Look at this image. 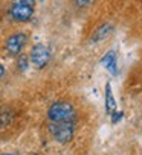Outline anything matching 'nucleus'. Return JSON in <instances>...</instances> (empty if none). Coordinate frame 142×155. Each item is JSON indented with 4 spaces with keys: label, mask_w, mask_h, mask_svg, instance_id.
Returning <instances> with one entry per match:
<instances>
[{
    "label": "nucleus",
    "mask_w": 142,
    "mask_h": 155,
    "mask_svg": "<svg viewBox=\"0 0 142 155\" xmlns=\"http://www.w3.org/2000/svg\"><path fill=\"white\" fill-rule=\"evenodd\" d=\"M49 122H77V111L69 102H55L47 110Z\"/></svg>",
    "instance_id": "f257e3e1"
},
{
    "label": "nucleus",
    "mask_w": 142,
    "mask_h": 155,
    "mask_svg": "<svg viewBox=\"0 0 142 155\" xmlns=\"http://www.w3.org/2000/svg\"><path fill=\"white\" fill-rule=\"evenodd\" d=\"M35 0H12L9 15L17 23H26L32 18Z\"/></svg>",
    "instance_id": "f03ea898"
},
{
    "label": "nucleus",
    "mask_w": 142,
    "mask_h": 155,
    "mask_svg": "<svg viewBox=\"0 0 142 155\" xmlns=\"http://www.w3.org/2000/svg\"><path fill=\"white\" fill-rule=\"evenodd\" d=\"M49 132L61 144L70 143L75 135V123L74 122H49Z\"/></svg>",
    "instance_id": "7ed1b4c3"
},
{
    "label": "nucleus",
    "mask_w": 142,
    "mask_h": 155,
    "mask_svg": "<svg viewBox=\"0 0 142 155\" xmlns=\"http://www.w3.org/2000/svg\"><path fill=\"white\" fill-rule=\"evenodd\" d=\"M26 43H28V35L25 32H16L11 37H8L5 43V49L11 56H19L22 50L25 49Z\"/></svg>",
    "instance_id": "20e7f679"
},
{
    "label": "nucleus",
    "mask_w": 142,
    "mask_h": 155,
    "mask_svg": "<svg viewBox=\"0 0 142 155\" xmlns=\"http://www.w3.org/2000/svg\"><path fill=\"white\" fill-rule=\"evenodd\" d=\"M32 65L35 68H44L47 65V62L50 61V50L47 46L44 44H35L31 50V56H29Z\"/></svg>",
    "instance_id": "39448f33"
},
{
    "label": "nucleus",
    "mask_w": 142,
    "mask_h": 155,
    "mask_svg": "<svg viewBox=\"0 0 142 155\" xmlns=\"http://www.w3.org/2000/svg\"><path fill=\"white\" fill-rule=\"evenodd\" d=\"M16 122V111L9 105L0 107V132L8 131Z\"/></svg>",
    "instance_id": "423d86ee"
},
{
    "label": "nucleus",
    "mask_w": 142,
    "mask_h": 155,
    "mask_svg": "<svg viewBox=\"0 0 142 155\" xmlns=\"http://www.w3.org/2000/svg\"><path fill=\"white\" fill-rule=\"evenodd\" d=\"M101 65L110 71L112 76H118V55L115 50H109L101 58Z\"/></svg>",
    "instance_id": "0eeeda50"
},
{
    "label": "nucleus",
    "mask_w": 142,
    "mask_h": 155,
    "mask_svg": "<svg viewBox=\"0 0 142 155\" xmlns=\"http://www.w3.org/2000/svg\"><path fill=\"white\" fill-rule=\"evenodd\" d=\"M113 25L112 23H104V25H101L96 31H95V34H93V37H92V41L93 43H99V41H102V40H106L112 32H113Z\"/></svg>",
    "instance_id": "6e6552de"
},
{
    "label": "nucleus",
    "mask_w": 142,
    "mask_h": 155,
    "mask_svg": "<svg viewBox=\"0 0 142 155\" xmlns=\"http://www.w3.org/2000/svg\"><path fill=\"white\" fill-rule=\"evenodd\" d=\"M116 111V101H115V96H113V91H112V84L107 82L106 84V113L109 116H112V113Z\"/></svg>",
    "instance_id": "1a4fd4ad"
},
{
    "label": "nucleus",
    "mask_w": 142,
    "mask_h": 155,
    "mask_svg": "<svg viewBox=\"0 0 142 155\" xmlns=\"http://www.w3.org/2000/svg\"><path fill=\"white\" fill-rule=\"evenodd\" d=\"M17 67H19V70H22V71L28 70V67H29V59H28V56L20 55L19 59H17Z\"/></svg>",
    "instance_id": "9d476101"
},
{
    "label": "nucleus",
    "mask_w": 142,
    "mask_h": 155,
    "mask_svg": "<svg viewBox=\"0 0 142 155\" xmlns=\"http://www.w3.org/2000/svg\"><path fill=\"white\" fill-rule=\"evenodd\" d=\"M122 116H124V113H122V111H119V113H116V111H115V113H112V122H113V123L119 122Z\"/></svg>",
    "instance_id": "9b49d317"
},
{
    "label": "nucleus",
    "mask_w": 142,
    "mask_h": 155,
    "mask_svg": "<svg viewBox=\"0 0 142 155\" xmlns=\"http://www.w3.org/2000/svg\"><path fill=\"white\" fill-rule=\"evenodd\" d=\"M75 2H77V6L78 8H84V6L90 5V0H75Z\"/></svg>",
    "instance_id": "f8f14e48"
},
{
    "label": "nucleus",
    "mask_w": 142,
    "mask_h": 155,
    "mask_svg": "<svg viewBox=\"0 0 142 155\" xmlns=\"http://www.w3.org/2000/svg\"><path fill=\"white\" fill-rule=\"evenodd\" d=\"M3 74H5V67H3L2 64H0V78H2Z\"/></svg>",
    "instance_id": "ddd939ff"
},
{
    "label": "nucleus",
    "mask_w": 142,
    "mask_h": 155,
    "mask_svg": "<svg viewBox=\"0 0 142 155\" xmlns=\"http://www.w3.org/2000/svg\"><path fill=\"white\" fill-rule=\"evenodd\" d=\"M2 155H12V153H2Z\"/></svg>",
    "instance_id": "4468645a"
},
{
    "label": "nucleus",
    "mask_w": 142,
    "mask_h": 155,
    "mask_svg": "<svg viewBox=\"0 0 142 155\" xmlns=\"http://www.w3.org/2000/svg\"><path fill=\"white\" fill-rule=\"evenodd\" d=\"M92 2H95V0H90V3H92Z\"/></svg>",
    "instance_id": "2eb2a0df"
},
{
    "label": "nucleus",
    "mask_w": 142,
    "mask_h": 155,
    "mask_svg": "<svg viewBox=\"0 0 142 155\" xmlns=\"http://www.w3.org/2000/svg\"><path fill=\"white\" fill-rule=\"evenodd\" d=\"M41 2H44V0H41Z\"/></svg>",
    "instance_id": "dca6fc26"
}]
</instances>
